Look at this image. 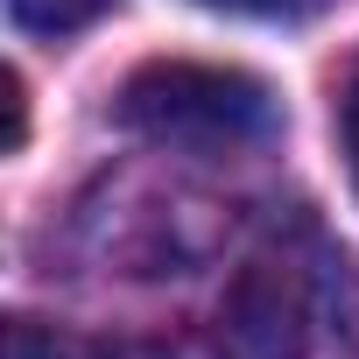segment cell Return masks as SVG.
<instances>
[{
  "mask_svg": "<svg viewBox=\"0 0 359 359\" xmlns=\"http://www.w3.org/2000/svg\"><path fill=\"white\" fill-rule=\"evenodd\" d=\"M120 127L162 141V148H198V155H219V148H254L282 127V106L275 92L254 78V71H233V64H191V57H162V64H141L127 85H120Z\"/></svg>",
  "mask_w": 359,
  "mask_h": 359,
  "instance_id": "obj_1",
  "label": "cell"
},
{
  "mask_svg": "<svg viewBox=\"0 0 359 359\" xmlns=\"http://www.w3.org/2000/svg\"><path fill=\"white\" fill-rule=\"evenodd\" d=\"M8 359H64V352H57L50 331H36L29 317H15V324H8Z\"/></svg>",
  "mask_w": 359,
  "mask_h": 359,
  "instance_id": "obj_5",
  "label": "cell"
},
{
  "mask_svg": "<svg viewBox=\"0 0 359 359\" xmlns=\"http://www.w3.org/2000/svg\"><path fill=\"white\" fill-rule=\"evenodd\" d=\"M338 148H345V176L359 191V64L345 71V92H338Z\"/></svg>",
  "mask_w": 359,
  "mask_h": 359,
  "instance_id": "obj_4",
  "label": "cell"
},
{
  "mask_svg": "<svg viewBox=\"0 0 359 359\" xmlns=\"http://www.w3.org/2000/svg\"><path fill=\"white\" fill-rule=\"evenodd\" d=\"M317 289L289 254H254L219 303V359H310Z\"/></svg>",
  "mask_w": 359,
  "mask_h": 359,
  "instance_id": "obj_2",
  "label": "cell"
},
{
  "mask_svg": "<svg viewBox=\"0 0 359 359\" xmlns=\"http://www.w3.org/2000/svg\"><path fill=\"white\" fill-rule=\"evenodd\" d=\"M29 141V99H22V78L8 71V148Z\"/></svg>",
  "mask_w": 359,
  "mask_h": 359,
  "instance_id": "obj_7",
  "label": "cell"
},
{
  "mask_svg": "<svg viewBox=\"0 0 359 359\" xmlns=\"http://www.w3.org/2000/svg\"><path fill=\"white\" fill-rule=\"evenodd\" d=\"M198 8H219V15H261V22H282V15H303L317 0H198Z\"/></svg>",
  "mask_w": 359,
  "mask_h": 359,
  "instance_id": "obj_6",
  "label": "cell"
},
{
  "mask_svg": "<svg viewBox=\"0 0 359 359\" xmlns=\"http://www.w3.org/2000/svg\"><path fill=\"white\" fill-rule=\"evenodd\" d=\"M106 8H113V0H8L15 29H29V36H78V29H92Z\"/></svg>",
  "mask_w": 359,
  "mask_h": 359,
  "instance_id": "obj_3",
  "label": "cell"
}]
</instances>
